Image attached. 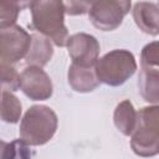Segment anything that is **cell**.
I'll return each mask as SVG.
<instances>
[{
  "instance_id": "5bb4252c",
  "label": "cell",
  "mask_w": 159,
  "mask_h": 159,
  "mask_svg": "<svg viewBox=\"0 0 159 159\" xmlns=\"http://www.w3.org/2000/svg\"><path fill=\"white\" fill-rule=\"evenodd\" d=\"M22 113L20 99L12 93L4 91L0 93V119L6 123H17Z\"/></svg>"
},
{
  "instance_id": "9c48e42d",
  "label": "cell",
  "mask_w": 159,
  "mask_h": 159,
  "mask_svg": "<svg viewBox=\"0 0 159 159\" xmlns=\"http://www.w3.org/2000/svg\"><path fill=\"white\" fill-rule=\"evenodd\" d=\"M132 14L134 22L143 32L152 36L159 34V11L155 2H135Z\"/></svg>"
},
{
  "instance_id": "8992f818",
  "label": "cell",
  "mask_w": 159,
  "mask_h": 159,
  "mask_svg": "<svg viewBox=\"0 0 159 159\" xmlns=\"http://www.w3.org/2000/svg\"><path fill=\"white\" fill-rule=\"evenodd\" d=\"M31 35L19 25L0 29V62L16 63L22 60L30 47Z\"/></svg>"
},
{
  "instance_id": "ba28073f",
  "label": "cell",
  "mask_w": 159,
  "mask_h": 159,
  "mask_svg": "<svg viewBox=\"0 0 159 159\" xmlns=\"http://www.w3.org/2000/svg\"><path fill=\"white\" fill-rule=\"evenodd\" d=\"M20 88L32 101H46L52 96L53 86L50 76L35 66L26 67L20 75Z\"/></svg>"
},
{
  "instance_id": "d6986e66",
  "label": "cell",
  "mask_w": 159,
  "mask_h": 159,
  "mask_svg": "<svg viewBox=\"0 0 159 159\" xmlns=\"http://www.w3.org/2000/svg\"><path fill=\"white\" fill-rule=\"evenodd\" d=\"M65 6V14L75 16V15H83L88 12V9L91 6V2L84 1H67L63 2Z\"/></svg>"
},
{
  "instance_id": "ffe728a7",
  "label": "cell",
  "mask_w": 159,
  "mask_h": 159,
  "mask_svg": "<svg viewBox=\"0 0 159 159\" xmlns=\"http://www.w3.org/2000/svg\"><path fill=\"white\" fill-rule=\"evenodd\" d=\"M6 148H7V143L4 140H0V159H4Z\"/></svg>"
},
{
  "instance_id": "2e32d148",
  "label": "cell",
  "mask_w": 159,
  "mask_h": 159,
  "mask_svg": "<svg viewBox=\"0 0 159 159\" xmlns=\"http://www.w3.org/2000/svg\"><path fill=\"white\" fill-rule=\"evenodd\" d=\"M0 86L2 91L15 92L20 88V75L9 63L0 62Z\"/></svg>"
},
{
  "instance_id": "30bf717a",
  "label": "cell",
  "mask_w": 159,
  "mask_h": 159,
  "mask_svg": "<svg viewBox=\"0 0 159 159\" xmlns=\"http://www.w3.org/2000/svg\"><path fill=\"white\" fill-rule=\"evenodd\" d=\"M67 80L71 88L78 93L92 92L99 86L94 67H82L72 63L68 67Z\"/></svg>"
},
{
  "instance_id": "44dd1931",
  "label": "cell",
  "mask_w": 159,
  "mask_h": 159,
  "mask_svg": "<svg viewBox=\"0 0 159 159\" xmlns=\"http://www.w3.org/2000/svg\"><path fill=\"white\" fill-rule=\"evenodd\" d=\"M1 92H4V91H2V88H1V86H0V93H1Z\"/></svg>"
},
{
  "instance_id": "9a60e30c",
  "label": "cell",
  "mask_w": 159,
  "mask_h": 159,
  "mask_svg": "<svg viewBox=\"0 0 159 159\" xmlns=\"http://www.w3.org/2000/svg\"><path fill=\"white\" fill-rule=\"evenodd\" d=\"M27 2L19 1H0V29L15 25L19 12Z\"/></svg>"
},
{
  "instance_id": "6da1fadb",
  "label": "cell",
  "mask_w": 159,
  "mask_h": 159,
  "mask_svg": "<svg viewBox=\"0 0 159 159\" xmlns=\"http://www.w3.org/2000/svg\"><path fill=\"white\" fill-rule=\"evenodd\" d=\"M32 26L58 47L66 46L68 31L65 26V6L62 1L40 0L29 2Z\"/></svg>"
},
{
  "instance_id": "52a82bcc",
  "label": "cell",
  "mask_w": 159,
  "mask_h": 159,
  "mask_svg": "<svg viewBox=\"0 0 159 159\" xmlns=\"http://www.w3.org/2000/svg\"><path fill=\"white\" fill-rule=\"evenodd\" d=\"M66 46L72 63L82 67H94L101 51L99 42L94 36L86 32L73 34L68 36Z\"/></svg>"
},
{
  "instance_id": "e0dca14e",
  "label": "cell",
  "mask_w": 159,
  "mask_h": 159,
  "mask_svg": "<svg viewBox=\"0 0 159 159\" xmlns=\"http://www.w3.org/2000/svg\"><path fill=\"white\" fill-rule=\"evenodd\" d=\"M159 62V47L158 42L153 41L148 45H145L142 50L140 55V67H147V68H159L158 67Z\"/></svg>"
},
{
  "instance_id": "3957f363",
  "label": "cell",
  "mask_w": 159,
  "mask_h": 159,
  "mask_svg": "<svg viewBox=\"0 0 159 159\" xmlns=\"http://www.w3.org/2000/svg\"><path fill=\"white\" fill-rule=\"evenodd\" d=\"M159 107H143L137 112V122L130 134L132 150L143 158H150L159 153Z\"/></svg>"
},
{
  "instance_id": "7c38bea8",
  "label": "cell",
  "mask_w": 159,
  "mask_h": 159,
  "mask_svg": "<svg viewBox=\"0 0 159 159\" xmlns=\"http://www.w3.org/2000/svg\"><path fill=\"white\" fill-rule=\"evenodd\" d=\"M138 87L143 99L157 106L159 101V70L140 67Z\"/></svg>"
},
{
  "instance_id": "ac0fdd59",
  "label": "cell",
  "mask_w": 159,
  "mask_h": 159,
  "mask_svg": "<svg viewBox=\"0 0 159 159\" xmlns=\"http://www.w3.org/2000/svg\"><path fill=\"white\" fill-rule=\"evenodd\" d=\"M4 159H31V152L29 149V145L20 139L7 143Z\"/></svg>"
},
{
  "instance_id": "7a4b0ae2",
  "label": "cell",
  "mask_w": 159,
  "mask_h": 159,
  "mask_svg": "<svg viewBox=\"0 0 159 159\" xmlns=\"http://www.w3.org/2000/svg\"><path fill=\"white\" fill-rule=\"evenodd\" d=\"M57 125L58 119L52 108L42 104L31 106L20 123V140L31 147L43 145L52 139Z\"/></svg>"
},
{
  "instance_id": "5b68a950",
  "label": "cell",
  "mask_w": 159,
  "mask_h": 159,
  "mask_svg": "<svg viewBox=\"0 0 159 159\" xmlns=\"http://www.w3.org/2000/svg\"><path fill=\"white\" fill-rule=\"evenodd\" d=\"M130 1H96L91 2L88 9V17L91 24L102 31H113L120 26L124 16L129 12Z\"/></svg>"
},
{
  "instance_id": "8fae6325",
  "label": "cell",
  "mask_w": 159,
  "mask_h": 159,
  "mask_svg": "<svg viewBox=\"0 0 159 159\" xmlns=\"http://www.w3.org/2000/svg\"><path fill=\"white\" fill-rule=\"evenodd\" d=\"M52 55H53L52 42L47 37L40 34H32L30 47L25 56L26 63L35 67H42L50 62Z\"/></svg>"
},
{
  "instance_id": "277c9868",
  "label": "cell",
  "mask_w": 159,
  "mask_h": 159,
  "mask_svg": "<svg viewBox=\"0 0 159 159\" xmlns=\"http://www.w3.org/2000/svg\"><path fill=\"white\" fill-rule=\"evenodd\" d=\"M137 70L134 55L124 48L112 50L97 60L94 65L96 76L99 83L111 87L122 86L129 80Z\"/></svg>"
},
{
  "instance_id": "4fadbf2b",
  "label": "cell",
  "mask_w": 159,
  "mask_h": 159,
  "mask_svg": "<svg viewBox=\"0 0 159 159\" xmlns=\"http://www.w3.org/2000/svg\"><path fill=\"white\" fill-rule=\"evenodd\" d=\"M113 122L123 135L129 137L133 133L137 122V111L129 99H124L117 104L113 113Z\"/></svg>"
}]
</instances>
